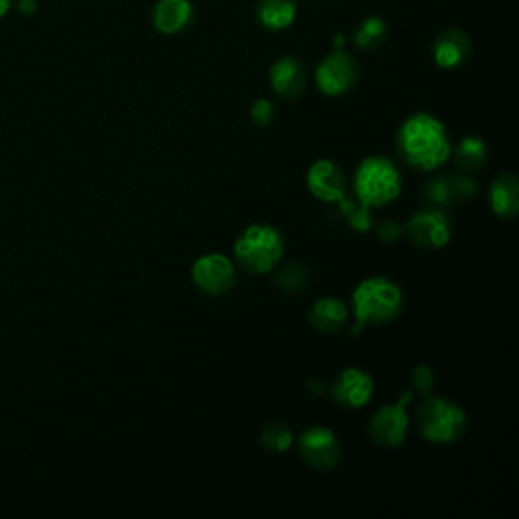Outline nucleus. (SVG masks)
<instances>
[{"mask_svg":"<svg viewBox=\"0 0 519 519\" xmlns=\"http://www.w3.org/2000/svg\"><path fill=\"white\" fill-rule=\"evenodd\" d=\"M400 159L416 171H436L453 155V146L444 124L428 112L406 118L396 136Z\"/></svg>","mask_w":519,"mask_h":519,"instance_id":"1","label":"nucleus"},{"mask_svg":"<svg viewBox=\"0 0 519 519\" xmlns=\"http://www.w3.org/2000/svg\"><path fill=\"white\" fill-rule=\"evenodd\" d=\"M351 307L355 321L361 327L388 325L404 311V292L394 280L386 276H372L355 286Z\"/></svg>","mask_w":519,"mask_h":519,"instance_id":"2","label":"nucleus"},{"mask_svg":"<svg viewBox=\"0 0 519 519\" xmlns=\"http://www.w3.org/2000/svg\"><path fill=\"white\" fill-rule=\"evenodd\" d=\"M353 189L361 205L372 209L386 207L402 193V173L386 157H367L355 171Z\"/></svg>","mask_w":519,"mask_h":519,"instance_id":"3","label":"nucleus"},{"mask_svg":"<svg viewBox=\"0 0 519 519\" xmlns=\"http://www.w3.org/2000/svg\"><path fill=\"white\" fill-rule=\"evenodd\" d=\"M416 424L428 442L453 444L467 432V414L459 404L428 394L416 410Z\"/></svg>","mask_w":519,"mask_h":519,"instance_id":"4","label":"nucleus"},{"mask_svg":"<svg viewBox=\"0 0 519 519\" xmlns=\"http://www.w3.org/2000/svg\"><path fill=\"white\" fill-rule=\"evenodd\" d=\"M234 256L250 274L272 272L284 256L282 234L272 226H250L236 242Z\"/></svg>","mask_w":519,"mask_h":519,"instance_id":"5","label":"nucleus"},{"mask_svg":"<svg viewBox=\"0 0 519 519\" xmlns=\"http://www.w3.org/2000/svg\"><path fill=\"white\" fill-rule=\"evenodd\" d=\"M455 224L447 211L438 207L416 211L406 224L410 242L424 250H440L453 240Z\"/></svg>","mask_w":519,"mask_h":519,"instance_id":"6","label":"nucleus"},{"mask_svg":"<svg viewBox=\"0 0 519 519\" xmlns=\"http://www.w3.org/2000/svg\"><path fill=\"white\" fill-rule=\"evenodd\" d=\"M299 457L315 471H331L343 459V447L337 434L325 426H313L305 430L296 442Z\"/></svg>","mask_w":519,"mask_h":519,"instance_id":"7","label":"nucleus"},{"mask_svg":"<svg viewBox=\"0 0 519 519\" xmlns=\"http://www.w3.org/2000/svg\"><path fill=\"white\" fill-rule=\"evenodd\" d=\"M191 278L201 292L209 296H221L228 294L236 286L238 272L232 258L213 252L195 260L191 268Z\"/></svg>","mask_w":519,"mask_h":519,"instance_id":"8","label":"nucleus"},{"mask_svg":"<svg viewBox=\"0 0 519 519\" xmlns=\"http://www.w3.org/2000/svg\"><path fill=\"white\" fill-rule=\"evenodd\" d=\"M357 80L359 65L345 51L331 53L319 63L315 71V84L325 96H343L355 88Z\"/></svg>","mask_w":519,"mask_h":519,"instance_id":"9","label":"nucleus"},{"mask_svg":"<svg viewBox=\"0 0 519 519\" xmlns=\"http://www.w3.org/2000/svg\"><path fill=\"white\" fill-rule=\"evenodd\" d=\"M374 390H376L374 378L369 376L365 369L347 367L333 382L331 396L341 408L357 410L369 404V400L374 398Z\"/></svg>","mask_w":519,"mask_h":519,"instance_id":"10","label":"nucleus"},{"mask_svg":"<svg viewBox=\"0 0 519 519\" xmlns=\"http://www.w3.org/2000/svg\"><path fill=\"white\" fill-rule=\"evenodd\" d=\"M410 428V416L404 406L400 404H388L374 412L372 420H369V436L380 447L396 449L404 444Z\"/></svg>","mask_w":519,"mask_h":519,"instance_id":"11","label":"nucleus"},{"mask_svg":"<svg viewBox=\"0 0 519 519\" xmlns=\"http://www.w3.org/2000/svg\"><path fill=\"white\" fill-rule=\"evenodd\" d=\"M307 187L319 201L325 203H339L347 195L345 173L329 159H321L311 165L307 173Z\"/></svg>","mask_w":519,"mask_h":519,"instance_id":"12","label":"nucleus"},{"mask_svg":"<svg viewBox=\"0 0 519 519\" xmlns=\"http://www.w3.org/2000/svg\"><path fill=\"white\" fill-rule=\"evenodd\" d=\"M270 86L284 100L299 98L307 86L305 65L292 55L276 59L270 67Z\"/></svg>","mask_w":519,"mask_h":519,"instance_id":"13","label":"nucleus"},{"mask_svg":"<svg viewBox=\"0 0 519 519\" xmlns=\"http://www.w3.org/2000/svg\"><path fill=\"white\" fill-rule=\"evenodd\" d=\"M469 55H471V39L459 29H449L440 33L432 45L434 63L442 69L461 67L469 59Z\"/></svg>","mask_w":519,"mask_h":519,"instance_id":"14","label":"nucleus"},{"mask_svg":"<svg viewBox=\"0 0 519 519\" xmlns=\"http://www.w3.org/2000/svg\"><path fill=\"white\" fill-rule=\"evenodd\" d=\"M195 17V9L189 0H159L153 9V25L163 35H175L185 31Z\"/></svg>","mask_w":519,"mask_h":519,"instance_id":"15","label":"nucleus"},{"mask_svg":"<svg viewBox=\"0 0 519 519\" xmlns=\"http://www.w3.org/2000/svg\"><path fill=\"white\" fill-rule=\"evenodd\" d=\"M309 323L327 335L341 333L349 323V309L343 301L333 299V296H325L313 303L309 311Z\"/></svg>","mask_w":519,"mask_h":519,"instance_id":"16","label":"nucleus"},{"mask_svg":"<svg viewBox=\"0 0 519 519\" xmlns=\"http://www.w3.org/2000/svg\"><path fill=\"white\" fill-rule=\"evenodd\" d=\"M489 203L497 217L515 219L519 213V181L513 173H501L489 187Z\"/></svg>","mask_w":519,"mask_h":519,"instance_id":"17","label":"nucleus"},{"mask_svg":"<svg viewBox=\"0 0 519 519\" xmlns=\"http://www.w3.org/2000/svg\"><path fill=\"white\" fill-rule=\"evenodd\" d=\"M256 17L270 31L288 29L296 19V0H258Z\"/></svg>","mask_w":519,"mask_h":519,"instance_id":"18","label":"nucleus"},{"mask_svg":"<svg viewBox=\"0 0 519 519\" xmlns=\"http://www.w3.org/2000/svg\"><path fill=\"white\" fill-rule=\"evenodd\" d=\"M455 159L461 169L465 171H479L485 167L489 159V148L485 140L477 136H465L457 148H455Z\"/></svg>","mask_w":519,"mask_h":519,"instance_id":"19","label":"nucleus"},{"mask_svg":"<svg viewBox=\"0 0 519 519\" xmlns=\"http://www.w3.org/2000/svg\"><path fill=\"white\" fill-rule=\"evenodd\" d=\"M386 23L380 19V17H367L359 23V27L355 29L353 33V41L359 49L363 51H369L378 47L384 39H386Z\"/></svg>","mask_w":519,"mask_h":519,"instance_id":"20","label":"nucleus"},{"mask_svg":"<svg viewBox=\"0 0 519 519\" xmlns=\"http://www.w3.org/2000/svg\"><path fill=\"white\" fill-rule=\"evenodd\" d=\"M260 440H262V447L266 451H270V453H286L292 447L294 434H292L288 424H284V422H270V424L264 426Z\"/></svg>","mask_w":519,"mask_h":519,"instance_id":"21","label":"nucleus"},{"mask_svg":"<svg viewBox=\"0 0 519 519\" xmlns=\"http://www.w3.org/2000/svg\"><path fill=\"white\" fill-rule=\"evenodd\" d=\"M274 282L284 292H299L307 284V270L301 264H288L276 274Z\"/></svg>","mask_w":519,"mask_h":519,"instance_id":"22","label":"nucleus"},{"mask_svg":"<svg viewBox=\"0 0 519 519\" xmlns=\"http://www.w3.org/2000/svg\"><path fill=\"white\" fill-rule=\"evenodd\" d=\"M424 193H426V199H428L430 203H434L436 207L455 203L453 187H451V177H436V179L428 181Z\"/></svg>","mask_w":519,"mask_h":519,"instance_id":"23","label":"nucleus"},{"mask_svg":"<svg viewBox=\"0 0 519 519\" xmlns=\"http://www.w3.org/2000/svg\"><path fill=\"white\" fill-rule=\"evenodd\" d=\"M451 187H453V197L455 203L475 199L479 195V185L471 177H451Z\"/></svg>","mask_w":519,"mask_h":519,"instance_id":"24","label":"nucleus"},{"mask_svg":"<svg viewBox=\"0 0 519 519\" xmlns=\"http://www.w3.org/2000/svg\"><path fill=\"white\" fill-rule=\"evenodd\" d=\"M412 386H414V390H416L418 394H422V396L432 394V390H434V386H436V378H434V372H432V369H430L428 365H418V367L414 369V374H412Z\"/></svg>","mask_w":519,"mask_h":519,"instance_id":"25","label":"nucleus"},{"mask_svg":"<svg viewBox=\"0 0 519 519\" xmlns=\"http://www.w3.org/2000/svg\"><path fill=\"white\" fill-rule=\"evenodd\" d=\"M349 224L355 232H369V228L374 226V215H372V207H353L347 215Z\"/></svg>","mask_w":519,"mask_h":519,"instance_id":"26","label":"nucleus"},{"mask_svg":"<svg viewBox=\"0 0 519 519\" xmlns=\"http://www.w3.org/2000/svg\"><path fill=\"white\" fill-rule=\"evenodd\" d=\"M250 114H252V120H254L258 126H268V124H272V120H274V116H276V110H274V104H272L270 100L260 98V100L254 102Z\"/></svg>","mask_w":519,"mask_h":519,"instance_id":"27","label":"nucleus"},{"mask_svg":"<svg viewBox=\"0 0 519 519\" xmlns=\"http://www.w3.org/2000/svg\"><path fill=\"white\" fill-rule=\"evenodd\" d=\"M404 228L398 224V221H384V224L378 228V238L384 244H394L400 236H402Z\"/></svg>","mask_w":519,"mask_h":519,"instance_id":"28","label":"nucleus"},{"mask_svg":"<svg viewBox=\"0 0 519 519\" xmlns=\"http://www.w3.org/2000/svg\"><path fill=\"white\" fill-rule=\"evenodd\" d=\"M21 13H33L35 11V0H21Z\"/></svg>","mask_w":519,"mask_h":519,"instance_id":"29","label":"nucleus"},{"mask_svg":"<svg viewBox=\"0 0 519 519\" xmlns=\"http://www.w3.org/2000/svg\"><path fill=\"white\" fill-rule=\"evenodd\" d=\"M412 398H414V394H412V392H404V394L400 396V402H398V404L406 408V404H410V402H412Z\"/></svg>","mask_w":519,"mask_h":519,"instance_id":"30","label":"nucleus"},{"mask_svg":"<svg viewBox=\"0 0 519 519\" xmlns=\"http://www.w3.org/2000/svg\"><path fill=\"white\" fill-rule=\"evenodd\" d=\"M11 7V0H0V17H3Z\"/></svg>","mask_w":519,"mask_h":519,"instance_id":"31","label":"nucleus"}]
</instances>
